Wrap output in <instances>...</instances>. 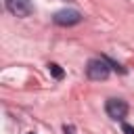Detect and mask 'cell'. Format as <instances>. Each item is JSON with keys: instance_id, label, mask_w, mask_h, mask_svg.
<instances>
[{"instance_id": "6da1fadb", "label": "cell", "mask_w": 134, "mask_h": 134, "mask_svg": "<svg viewBox=\"0 0 134 134\" xmlns=\"http://www.w3.org/2000/svg\"><path fill=\"white\" fill-rule=\"evenodd\" d=\"M86 75L94 82H103L111 75V65L105 57H98V59H90L86 63Z\"/></svg>"}, {"instance_id": "7a4b0ae2", "label": "cell", "mask_w": 134, "mask_h": 134, "mask_svg": "<svg viewBox=\"0 0 134 134\" xmlns=\"http://www.w3.org/2000/svg\"><path fill=\"white\" fill-rule=\"evenodd\" d=\"M128 111H130V107H128V103L124 98H107V103H105V113L113 121H124Z\"/></svg>"}, {"instance_id": "3957f363", "label": "cell", "mask_w": 134, "mask_h": 134, "mask_svg": "<svg viewBox=\"0 0 134 134\" xmlns=\"http://www.w3.org/2000/svg\"><path fill=\"white\" fill-rule=\"evenodd\" d=\"M82 13L75 10V8H63V10H57L52 15V21L54 25H61V27H71V25H77L82 23Z\"/></svg>"}, {"instance_id": "277c9868", "label": "cell", "mask_w": 134, "mask_h": 134, "mask_svg": "<svg viewBox=\"0 0 134 134\" xmlns=\"http://www.w3.org/2000/svg\"><path fill=\"white\" fill-rule=\"evenodd\" d=\"M4 6H6V10L10 13V15H15V17H29L31 13H34V4H31V0H4Z\"/></svg>"}, {"instance_id": "5b68a950", "label": "cell", "mask_w": 134, "mask_h": 134, "mask_svg": "<svg viewBox=\"0 0 134 134\" xmlns=\"http://www.w3.org/2000/svg\"><path fill=\"white\" fill-rule=\"evenodd\" d=\"M48 71H50V75H52L54 80H63V75H65V71L61 69L59 63H48Z\"/></svg>"}, {"instance_id": "8992f818", "label": "cell", "mask_w": 134, "mask_h": 134, "mask_svg": "<svg viewBox=\"0 0 134 134\" xmlns=\"http://www.w3.org/2000/svg\"><path fill=\"white\" fill-rule=\"evenodd\" d=\"M107 61H109V65H111V69H115V71H119V73H126V67H121L119 63H115L113 59H109V57H105Z\"/></svg>"}, {"instance_id": "52a82bcc", "label": "cell", "mask_w": 134, "mask_h": 134, "mask_svg": "<svg viewBox=\"0 0 134 134\" xmlns=\"http://www.w3.org/2000/svg\"><path fill=\"white\" fill-rule=\"evenodd\" d=\"M121 130H124V134H134V126H130V124H124Z\"/></svg>"}, {"instance_id": "ba28073f", "label": "cell", "mask_w": 134, "mask_h": 134, "mask_svg": "<svg viewBox=\"0 0 134 134\" xmlns=\"http://www.w3.org/2000/svg\"><path fill=\"white\" fill-rule=\"evenodd\" d=\"M63 132H65V134H75V130H73V126H67V124L63 126Z\"/></svg>"}, {"instance_id": "9c48e42d", "label": "cell", "mask_w": 134, "mask_h": 134, "mask_svg": "<svg viewBox=\"0 0 134 134\" xmlns=\"http://www.w3.org/2000/svg\"><path fill=\"white\" fill-rule=\"evenodd\" d=\"M25 134H34V132H25Z\"/></svg>"}]
</instances>
